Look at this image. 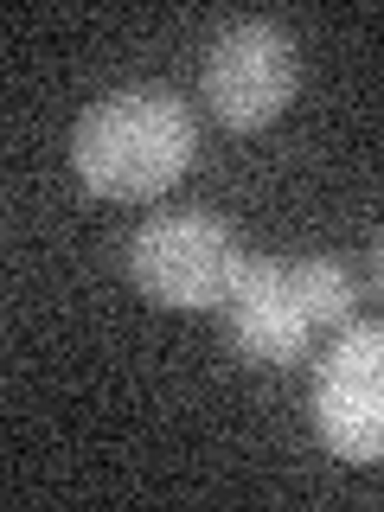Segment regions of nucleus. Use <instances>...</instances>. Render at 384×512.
Masks as SVG:
<instances>
[{
  "label": "nucleus",
  "mask_w": 384,
  "mask_h": 512,
  "mask_svg": "<svg viewBox=\"0 0 384 512\" xmlns=\"http://www.w3.org/2000/svg\"><path fill=\"white\" fill-rule=\"evenodd\" d=\"M199 154V122L167 84L103 90L71 128V167L96 199H160Z\"/></svg>",
  "instance_id": "obj_1"
},
{
  "label": "nucleus",
  "mask_w": 384,
  "mask_h": 512,
  "mask_svg": "<svg viewBox=\"0 0 384 512\" xmlns=\"http://www.w3.org/2000/svg\"><path fill=\"white\" fill-rule=\"evenodd\" d=\"M352 320V276L333 256H256L224 301V340L244 365H295L314 333Z\"/></svg>",
  "instance_id": "obj_2"
},
{
  "label": "nucleus",
  "mask_w": 384,
  "mask_h": 512,
  "mask_svg": "<svg viewBox=\"0 0 384 512\" xmlns=\"http://www.w3.org/2000/svg\"><path fill=\"white\" fill-rule=\"evenodd\" d=\"M256 256L218 212H154L128 237V282L160 308L205 314L237 295Z\"/></svg>",
  "instance_id": "obj_3"
},
{
  "label": "nucleus",
  "mask_w": 384,
  "mask_h": 512,
  "mask_svg": "<svg viewBox=\"0 0 384 512\" xmlns=\"http://www.w3.org/2000/svg\"><path fill=\"white\" fill-rule=\"evenodd\" d=\"M205 103L224 128H269L295 103L301 52L276 20H231L205 45Z\"/></svg>",
  "instance_id": "obj_4"
},
{
  "label": "nucleus",
  "mask_w": 384,
  "mask_h": 512,
  "mask_svg": "<svg viewBox=\"0 0 384 512\" xmlns=\"http://www.w3.org/2000/svg\"><path fill=\"white\" fill-rule=\"evenodd\" d=\"M314 429L333 461H384V327L359 320L314 365Z\"/></svg>",
  "instance_id": "obj_5"
},
{
  "label": "nucleus",
  "mask_w": 384,
  "mask_h": 512,
  "mask_svg": "<svg viewBox=\"0 0 384 512\" xmlns=\"http://www.w3.org/2000/svg\"><path fill=\"white\" fill-rule=\"evenodd\" d=\"M372 256H378V288H384V231H378V250Z\"/></svg>",
  "instance_id": "obj_6"
}]
</instances>
